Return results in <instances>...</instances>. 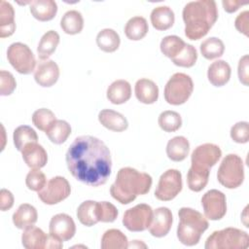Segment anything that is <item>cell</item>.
Returning a JSON list of instances; mask_svg holds the SVG:
<instances>
[{
    "label": "cell",
    "instance_id": "6da1fadb",
    "mask_svg": "<svg viewBox=\"0 0 249 249\" xmlns=\"http://www.w3.org/2000/svg\"><path fill=\"white\" fill-rule=\"evenodd\" d=\"M69 172L78 181L90 186L104 185L112 169L109 148L91 135H82L72 142L66 153Z\"/></svg>",
    "mask_w": 249,
    "mask_h": 249
},
{
    "label": "cell",
    "instance_id": "7a4b0ae2",
    "mask_svg": "<svg viewBox=\"0 0 249 249\" xmlns=\"http://www.w3.org/2000/svg\"><path fill=\"white\" fill-rule=\"evenodd\" d=\"M185 35L190 40L204 37L218 18V9L213 0L192 1L185 5L182 12Z\"/></svg>",
    "mask_w": 249,
    "mask_h": 249
},
{
    "label": "cell",
    "instance_id": "3957f363",
    "mask_svg": "<svg viewBox=\"0 0 249 249\" xmlns=\"http://www.w3.org/2000/svg\"><path fill=\"white\" fill-rule=\"evenodd\" d=\"M152 177L132 167H123L118 173L115 182L111 185L110 194L121 204L132 202L137 196L146 195L152 187Z\"/></svg>",
    "mask_w": 249,
    "mask_h": 249
},
{
    "label": "cell",
    "instance_id": "277c9868",
    "mask_svg": "<svg viewBox=\"0 0 249 249\" xmlns=\"http://www.w3.org/2000/svg\"><path fill=\"white\" fill-rule=\"evenodd\" d=\"M178 216L177 237L179 241L187 246L196 245L201 234L208 229V221L201 213L190 207L180 208Z\"/></svg>",
    "mask_w": 249,
    "mask_h": 249
},
{
    "label": "cell",
    "instance_id": "5b68a950",
    "mask_svg": "<svg viewBox=\"0 0 249 249\" xmlns=\"http://www.w3.org/2000/svg\"><path fill=\"white\" fill-rule=\"evenodd\" d=\"M249 236L244 231L236 228H226L213 231L206 239V249H246Z\"/></svg>",
    "mask_w": 249,
    "mask_h": 249
},
{
    "label": "cell",
    "instance_id": "8992f818",
    "mask_svg": "<svg viewBox=\"0 0 249 249\" xmlns=\"http://www.w3.org/2000/svg\"><path fill=\"white\" fill-rule=\"evenodd\" d=\"M217 178L219 183L228 189L238 188L244 180V166L241 158L236 154L227 155L218 168Z\"/></svg>",
    "mask_w": 249,
    "mask_h": 249
},
{
    "label": "cell",
    "instance_id": "52a82bcc",
    "mask_svg": "<svg viewBox=\"0 0 249 249\" xmlns=\"http://www.w3.org/2000/svg\"><path fill=\"white\" fill-rule=\"evenodd\" d=\"M194 83L192 78L185 73H175L167 81L164 87V99L168 104H184L192 95Z\"/></svg>",
    "mask_w": 249,
    "mask_h": 249
},
{
    "label": "cell",
    "instance_id": "ba28073f",
    "mask_svg": "<svg viewBox=\"0 0 249 249\" xmlns=\"http://www.w3.org/2000/svg\"><path fill=\"white\" fill-rule=\"evenodd\" d=\"M10 64L20 74H30L35 70L36 59L30 48L20 42L11 44L7 50Z\"/></svg>",
    "mask_w": 249,
    "mask_h": 249
},
{
    "label": "cell",
    "instance_id": "9c48e42d",
    "mask_svg": "<svg viewBox=\"0 0 249 249\" xmlns=\"http://www.w3.org/2000/svg\"><path fill=\"white\" fill-rule=\"evenodd\" d=\"M182 174L177 169H167L159 180L155 196L161 201H169L175 198L182 190Z\"/></svg>",
    "mask_w": 249,
    "mask_h": 249
},
{
    "label": "cell",
    "instance_id": "30bf717a",
    "mask_svg": "<svg viewBox=\"0 0 249 249\" xmlns=\"http://www.w3.org/2000/svg\"><path fill=\"white\" fill-rule=\"evenodd\" d=\"M70 193L71 187L67 179L62 176H55L51 178L45 187L38 192V197L45 204L53 205L67 198Z\"/></svg>",
    "mask_w": 249,
    "mask_h": 249
},
{
    "label": "cell",
    "instance_id": "8fae6325",
    "mask_svg": "<svg viewBox=\"0 0 249 249\" xmlns=\"http://www.w3.org/2000/svg\"><path fill=\"white\" fill-rule=\"evenodd\" d=\"M152 219V207L146 203H139L124 212L123 224L130 231H143L149 229Z\"/></svg>",
    "mask_w": 249,
    "mask_h": 249
},
{
    "label": "cell",
    "instance_id": "7c38bea8",
    "mask_svg": "<svg viewBox=\"0 0 249 249\" xmlns=\"http://www.w3.org/2000/svg\"><path fill=\"white\" fill-rule=\"evenodd\" d=\"M204 215L212 221L221 220L227 212V199L224 193L219 190H209L201 197Z\"/></svg>",
    "mask_w": 249,
    "mask_h": 249
},
{
    "label": "cell",
    "instance_id": "4fadbf2b",
    "mask_svg": "<svg viewBox=\"0 0 249 249\" xmlns=\"http://www.w3.org/2000/svg\"><path fill=\"white\" fill-rule=\"evenodd\" d=\"M222 151L219 146L212 143H204L197 146L192 153V166L209 169L221 159Z\"/></svg>",
    "mask_w": 249,
    "mask_h": 249
},
{
    "label": "cell",
    "instance_id": "5bb4252c",
    "mask_svg": "<svg viewBox=\"0 0 249 249\" xmlns=\"http://www.w3.org/2000/svg\"><path fill=\"white\" fill-rule=\"evenodd\" d=\"M50 234L61 241L70 240L76 232L75 222L71 216L65 213H58L50 221Z\"/></svg>",
    "mask_w": 249,
    "mask_h": 249
},
{
    "label": "cell",
    "instance_id": "9a60e30c",
    "mask_svg": "<svg viewBox=\"0 0 249 249\" xmlns=\"http://www.w3.org/2000/svg\"><path fill=\"white\" fill-rule=\"evenodd\" d=\"M59 78V68L56 62L52 59L40 60L34 70L35 82L43 87L50 88L53 86Z\"/></svg>",
    "mask_w": 249,
    "mask_h": 249
},
{
    "label": "cell",
    "instance_id": "2e32d148",
    "mask_svg": "<svg viewBox=\"0 0 249 249\" xmlns=\"http://www.w3.org/2000/svg\"><path fill=\"white\" fill-rule=\"evenodd\" d=\"M172 222L173 216L171 210L163 206L159 207L153 211V219L149 227V231L155 237H163L169 232Z\"/></svg>",
    "mask_w": 249,
    "mask_h": 249
},
{
    "label": "cell",
    "instance_id": "e0dca14e",
    "mask_svg": "<svg viewBox=\"0 0 249 249\" xmlns=\"http://www.w3.org/2000/svg\"><path fill=\"white\" fill-rule=\"evenodd\" d=\"M22 159L30 168H42L48 161V155L43 146L37 142L27 144L21 151Z\"/></svg>",
    "mask_w": 249,
    "mask_h": 249
},
{
    "label": "cell",
    "instance_id": "ac0fdd59",
    "mask_svg": "<svg viewBox=\"0 0 249 249\" xmlns=\"http://www.w3.org/2000/svg\"><path fill=\"white\" fill-rule=\"evenodd\" d=\"M134 91L137 100L144 104H153L159 98V88L150 79H139L135 84Z\"/></svg>",
    "mask_w": 249,
    "mask_h": 249
},
{
    "label": "cell",
    "instance_id": "d6986e66",
    "mask_svg": "<svg viewBox=\"0 0 249 249\" xmlns=\"http://www.w3.org/2000/svg\"><path fill=\"white\" fill-rule=\"evenodd\" d=\"M99 123L106 128L112 131L121 132L128 127V122L126 118L114 110L104 109L98 114Z\"/></svg>",
    "mask_w": 249,
    "mask_h": 249
},
{
    "label": "cell",
    "instance_id": "ffe728a7",
    "mask_svg": "<svg viewBox=\"0 0 249 249\" xmlns=\"http://www.w3.org/2000/svg\"><path fill=\"white\" fill-rule=\"evenodd\" d=\"M231 69L230 64L225 60H216L212 62L207 70L208 81L214 87H223L231 78Z\"/></svg>",
    "mask_w": 249,
    "mask_h": 249
},
{
    "label": "cell",
    "instance_id": "44dd1931",
    "mask_svg": "<svg viewBox=\"0 0 249 249\" xmlns=\"http://www.w3.org/2000/svg\"><path fill=\"white\" fill-rule=\"evenodd\" d=\"M107 99L116 105L128 101L131 96L130 84L125 80H116L107 89Z\"/></svg>",
    "mask_w": 249,
    "mask_h": 249
},
{
    "label": "cell",
    "instance_id": "7402d4cb",
    "mask_svg": "<svg viewBox=\"0 0 249 249\" xmlns=\"http://www.w3.org/2000/svg\"><path fill=\"white\" fill-rule=\"evenodd\" d=\"M150 19L154 28L160 31H164L173 25L175 16L172 9L168 6H159L151 12Z\"/></svg>",
    "mask_w": 249,
    "mask_h": 249
},
{
    "label": "cell",
    "instance_id": "603a6c76",
    "mask_svg": "<svg viewBox=\"0 0 249 249\" xmlns=\"http://www.w3.org/2000/svg\"><path fill=\"white\" fill-rule=\"evenodd\" d=\"M30 13L40 21H49L55 17L57 13V4L53 0L31 1Z\"/></svg>",
    "mask_w": 249,
    "mask_h": 249
},
{
    "label": "cell",
    "instance_id": "cb8c5ba5",
    "mask_svg": "<svg viewBox=\"0 0 249 249\" xmlns=\"http://www.w3.org/2000/svg\"><path fill=\"white\" fill-rule=\"evenodd\" d=\"M48 235L38 227L30 226L21 234L22 246L26 249H45Z\"/></svg>",
    "mask_w": 249,
    "mask_h": 249
},
{
    "label": "cell",
    "instance_id": "d4e9b609",
    "mask_svg": "<svg viewBox=\"0 0 249 249\" xmlns=\"http://www.w3.org/2000/svg\"><path fill=\"white\" fill-rule=\"evenodd\" d=\"M38 214L36 208L29 203H22L13 214V223L19 229L24 230L37 222Z\"/></svg>",
    "mask_w": 249,
    "mask_h": 249
},
{
    "label": "cell",
    "instance_id": "484cf974",
    "mask_svg": "<svg viewBox=\"0 0 249 249\" xmlns=\"http://www.w3.org/2000/svg\"><path fill=\"white\" fill-rule=\"evenodd\" d=\"M16 30L15 11L13 6L4 0L0 1V37L5 38L14 34Z\"/></svg>",
    "mask_w": 249,
    "mask_h": 249
},
{
    "label": "cell",
    "instance_id": "4316f807",
    "mask_svg": "<svg viewBox=\"0 0 249 249\" xmlns=\"http://www.w3.org/2000/svg\"><path fill=\"white\" fill-rule=\"evenodd\" d=\"M190 152L189 140L184 136L171 138L166 145V155L173 161L184 160Z\"/></svg>",
    "mask_w": 249,
    "mask_h": 249
},
{
    "label": "cell",
    "instance_id": "83f0119b",
    "mask_svg": "<svg viewBox=\"0 0 249 249\" xmlns=\"http://www.w3.org/2000/svg\"><path fill=\"white\" fill-rule=\"evenodd\" d=\"M148 30L149 26L146 18L140 16L129 18L124 26L125 36L132 41H139L143 39L148 33Z\"/></svg>",
    "mask_w": 249,
    "mask_h": 249
},
{
    "label": "cell",
    "instance_id": "f1b7e54d",
    "mask_svg": "<svg viewBox=\"0 0 249 249\" xmlns=\"http://www.w3.org/2000/svg\"><path fill=\"white\" fill-rule=\"evenodd\" d=\"M59 43V35L54 30L47 31L41 38L38 47L37 53L41 60L48 59L56 50Z\"/></svg>",
    "mask_w": 249,
    "mask_h": 249
},
{
    "label": "cell",
    "instance_id": "f546056e",
    "mask_svg": "<svg viewBox=\"0 0 249 249\" xmlns=\"http://www.w3.org/2000/svg\"><path fill=\"white\" fill-rule=\"evenodd\" d=\"M60 27L69 35L80 33L84 27V18L82 14L76 10L67 11L60 19Z\"/></svg>",
    "mask_w": 249,
    "mask_h": 249
},
{
    "label": "cell",
    "instance_id": "4dcf8cb0",
    "mask_svg": "<svg viewBox=\"0 0 249 249\" xmlns=\"http://www.w3.org/2000/svg\"><path fill=\"white\" fill-rule=\"evenodd\" d=\"M121 39L119 34L112 28L100 30L96 36L97 47L105 53H113L120 47Z\"/></svg>",
    "mask_w": 249,
    "mask_h": 249
},
{
    "label": "cell",
    "instance_id": "1f68e13d",
    "mask_svg": "<svg viewBox=\"0 0 249 249\" xmlns=\"http://www.w3.org/2000/svg\"><path fill=\"white\" fill-rule=\"evenodd\" d=\"M127 247V237L120 230L110 229L103 233L101 238L102 249H126Z\"/></svg>",
    "mask_w": 249,
    "mask_h": 249
},
{
    "label": "cell",
    "instance_id": "d6a6232c",
    "mask_svg": "<svg viewBox=\"0 0 249 249\" xmlns=\"http://www.w3.org/2000/svg\"><path fill=\"white\" fill-rule=\"evenodd\" d=\"M209 173L210 169L198 168L191 165L187 174V183L189 189L193 192L202 191L208 183Z\"/></svg>",
    "mask_w": 249,
    "mask_h": 249
},
{
    "label": "cell",
    "instance_id": "836d02e7",
    "mask_svg": "<svg viewBox=\"0 0 249 249\" xmlns=\"http://www.w3.org/2000/svg\"><path fill=\"white\" fill-rule=\"evenodd\" d=\"M97 201L86 200L82 202L77 209V218L81 224L87 227L96 225L99 221L96 214Z\"/></svg>",
    "mask_w": 249,
    "mask_h": 249
},
{
    "label": "cell",
    "instance_id": "e575fe53",
    "mask_svg": "<svg viewBox=\"0 0 249 249\" xmlns=\"http://www.w3.org/2000/svg\"><path fill=\"white\" fill-rule=\"evenodd\" d=\"M45 133L51 142L59 145L64 143L71 134V126L66 121L56 120Z\"/></svg>",
    "mask_w": 249,
    "mask_h": 249
},
{
    "label": "cell",
    "instance_id": "d590c367",
    "mask_svg": "<svg viewBox=\"0 0 249 249\" xmlns=\"http://www.w3.org/2000/svg\"><path fill=\"white\" fill-rule=\"evenodd\" d=\"M14 144L18 151L21 152L23 148L33 142L38 141V135L36 131L29 125H19L14 130L13 134Z\"/></svg>",
    "mask_w": 249,
    "mask_h": 249
},
{
    "label": "cell",
    "instance_id": "8d00e7d4",
    "mask_svg": "<svg viewBox=\"0 0 249 249\" xmlns=\"http://www.w3.org/2000/svg\"><path fill=\"white\" fill-rule=\"evenodd\" d=\"M199 49L202 56L210 60L223 55L225 52V45L221 39L217 37H210L202 41Z\"/></svg>",
    "mask_w": 249,
    "mask_h": 249
},
{
    "label": "cell",
    "instance_id": "74e56055",
    "mask_svg": "<svg viewBox=\"0 0 249 249\" xmlns=\"http://www.w3.org/2000/svg\"><path fill=\"white\" fill-rule=\"evenodd\" d=\"M186 43L176 35H168L162 38L160 41V52L166 56L172 59L178 55L184 49Z\"/></svg>",
    "mask_w": 249,
    "mask_h": 249
},
{
    "label": "cell",
    "instance_id": "f35d334b",
    "mask_svg": "<svg viewBox=\"0 0 249 249\" xmlns=\"http://www.w3.org/2000/svg\"><path fill=\"white\" fill-rule=\"evenodd\" d=\"M158 123L160 127L166 132H174L182 125V118L179 113L171 110L163 111L160 114Z\"/></svg>",
    "mask_w": 249,
    "mask_h": 249
},
{
    "label": "cell",
    "instance_id": "ab89813d",
    "mask_svg": "<svg viewBox=\"0 0 249 249\" xmlns=\"http://www.w3.org/2000/svg\"><path fill=\"white\" fill-rule=\"evenodd\" d=\"M197 59V52L196 49L190 44L185 45L184 49L181 51V53L173 57L171 61L180 67H185V68H190L194 66L196 62Z\"/></svg>",
    "mask_w": 249,
    "mask_h": 249
},
{
    "label": "cell",
    "instance_id": "60d3db41",
    "mask_svg": "<svg viewBox=\"0 0 249 249\" xmlns=\"http://www.w3.org/2000/svg\"><path fill=\"white\" fill-rule=\"evenodd\" d=\"M56 121L55 115L53 111L47 108H40L32 115L33 124L42 131H47L50 126Z\"/></svg>",
    "mask_w": 249,
    "mask_h": 249
},
{
    "label": "cell",
    "instance_id": "b9f144b4",
    "mask_svg": "<svg viewBox=\"0 0 249 249\" xmlns=\"http://www.w3.org/2000/svg\"><path fill=\"white\" fill-rule=\"evenodd\" d=\"M97 219L99 222L112 223L118 217V209L114 204L108 201H97L96 208Z\"/></svg>",
    "mask_w": 249,
    "mask_h": 249
},
{
    "label": "cell",
    "instance_id": "7bdbcfd3",
    "mask_svg": "<svg viewBox=\"0 0 249 249\" xmlns=\"http://www.w3.org/2000/svg\"><path fill=\"white\" fill-rule=\"evenodd\" d=\"M47 183L45 174L39 168H32L26 175L25 184L27 188L34 192L41 191Z\"/></svg>",
    "mask_w": 249,
    "mask_h": 249
},
{
    "label": "cell",
    "instance_id": "ee69618b",
    "mask_svg": "<svg viewBox=\"0 0 249 249\" xmlns=\"http://www.w3.org/2000/svg\"><path fill=\"white\" fill-rule=\"evenodd\" d=\"M231 138L239 144L249 141V124L248 122H238L231 128Z\"/></svg>",
    "mask_w": 249,
    "mask_h": 249
},
{
    "label": "cell",
    "instance_id": "f6af8a7d",
    "mask_svg": "<svg viewBox=\"0 0 249 249\" xmlns=\"http://www.w3.org/2000/svg\"><path fill=\"white\" fill-rule=\"evenodd\" d=\"M17 88V82L13 74L6 70L0 71V94L2 96L10 95Z\"/></svg>",
    "mask_w": 249,
    "mask_h": 249
},
{
    "label": "cell",
    "instance_id": "bcb514c9",
    "mask_svg": "<svg viewBox=\"0 0 249 249\" xmlns=\"http://www.w3.org/2000/svg\"><path fill=\"white\" fill-rule=\"evenodd\" d=\"M235 28L240 32L243 33L245 36H248V30H249V12L244 11L240 13L235 20H234Z\"/></svg>",
    "mask_w": 249,
    "mask_h": 249
},
{
    "label": "cell",
    "instance_id": "7dc6e473",
    "mask_svg": "<svg viewBox=\"0 0 249 249\" xmlns=\"http://www.w3.org/2000/svg\"><path fill=\"white\" fill-rule=\"evenodd\" d=\"M248 55L245 54L243 55L238 62V78L239 81L244 85V86H248Z\"/></svg>",
    "mask_w": 249,
    "mask_h": 249
},
{
    "label": "cell",
    "instance_id": "c3c4849f",
    "mask_svg": "<svg viewBox=\"0 0 249 249\" xmlns=\"http://www.w3.org/2000/svg\"><path fill=\"white\" fill-rule=\"evenodd\" d=\"M14 205V196L6 189H2L0 192V209L1 211H7Z\"/></svg>",
    "mask_w": 249,
    "mask_h": 249
},
{
    "label": "cell",
    "instance_id": "681fc988",
    "mask_svg": "<svg viewBox=\"0 0 249 249\" xmlns=\"http://www.w3.org/2000/svg\"><path fill=\"white\" fill-rule=\"evenodd\" d=\"M248 2H241L237 0H223L222 5L224 7V10L227 13H234L237 11L241 6L246 5Z\"/></svg>",
    "mask_w": 249,
    "mask_h": 249
}]
</instances>
